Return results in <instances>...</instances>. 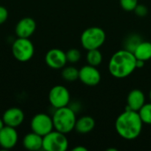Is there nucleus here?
<instances>
[{
  "instance_id": "f257e3e1",
  "label": "nucleus",
  "mask_w": 151,
  "mask_h": 151,
  "mask_svg": "<svg viewBox=\"0 0 151 151\" xmlns=\"http://www.w3.org/2000/svg\"><path fill=\"white\" fill-rule=\"evenodd\" d=\"M143 122L138 111L126 109L119 114L115 122V128L118 134L127 141H132L139 137L142 133Z\"/></svg>"
},
{
  "instance_id": "f03ea898",
  "label": "nucleus",
  "mask_w": 151,
  "mask_h": 151,
  "mask_svg": "<svg viewBox=\"0 0 151 151\" xmlns=\"http://www.w3.org/2000/svg\"><path fill=\"white\" fill-rule=\"evenodd\" d=\"M108 69L113 77L117 79L126 78L136 69V58L133 52L127 50H118L111 56Z\"/></svg>"
},
{
  "instance_id": "7ed1b4c3",
  "label": "nucleus",
  "mask_w": 151,
  "mask_h": 151,
  "mask_svg": "<svg viewBox=\"0 0 151 151\" xmlns=\"http://www.w3.org/2000/svg\"><path fill=\"white\" fill-rule=\"evenodd\" d=\"M52 120L54 129L66 134L74 129L77 119L74 110L68 106H65L55 109L52 115Z\"/></svg>"
},
{
  "instance_id": "20e7f679",
  "label": "nucleus",
  "mask_w": 151,
  "mask_h": 151,
  "mask_svg": "<svg viewBox=\"0 0 151 151\" xmlns=\"http://www.w3.org/2000/svg\"><path fill=\"white\" fill-rule=\"evenodd\" d=\"M106 39L105 32L99 27H90L86 28L81 35V43L87 50L99 49L103 46Z\"/></svg>"
},
{
  "instance_id": "39448f33",
  "label": "nucleus",
  "mask_w": 151,
  "mask_h": 151,
  "mask_svg": "<svg viewBox=\"0 0 151 151\" xmlns=\"http://www.w3.org/2000/svg\"><path fill=\"white\" fill-rule=\"evenodd\" d=\"M68 140L65 134L52 130L42 137V150L46 151H65L68 149Z\"/></svg>"
},
{
  "instance_id": "423d86ee",
  "label": "nucleus",
  "mask_w": 151,
  "mask_h": 151,
  "mask_svg": "<svg viewBox=\"0 0 151 151\" xmlns=\"http://www.w3.org/2000/svg\"><path fill=\"white\" fill-rule=\"evenodd\" d=\"M12 52L19 62H27L35 54V46L28 38L18 37L12 43Z\"/></svg>"
},
{
  "instance_id": "0eeeda50",
  "label": "nucleus",
  "mask_w": 151,
  "mask_h": 151,
  "mask_svg": "<svg viewBox=\"0 0 151 151\" xmlns=\"http://www.w3.org/2000/svg\"><path fill=\"white\" fill-rule=\"evenodd\" d=\"M30 127L32 132L43 137L44 135L54 130L52 117L46 113H38L32 118Z\"/></svg>"
},
{
  "instance_id": "6e6552de",
  "label": "nucleus",
  "mask_w": 151,
  "mask_h": 151,
  "mask_svg": "<svg viewBox=\"0 0 151 151\" xmlns=\"http://www.w3.org/2000/svg\"><path fill=\"white\" fill-rule=\"evenodd\" d=\"M70 92L63 85H56L52 87L49 92V101L55 109L67 106L70 103Z\"/></svg>"
},
{
  "instance_id": "1a4fd4ad",
  "label": "nucleus",
  "mask_w": 151,
  "mask_h": 151,
  "mask_svg": "<svg viewBox=\"0 0 151 151\" xmlns=\"http://www.w3.org/2000/svg\"><path fill=\"white\" fill-rule=\"evenodd\" d=\"M79 80L87 86L94 87L100 83L101 73L96 66L88 64L79 70Z\"/></svg>"
},
{
  "instance_id": "9d476101",
  "label": "nucleus",
  "mask_w": 151,
  "mask_h": 151,
  "mask_svg": "<svg viewBox=\"0 0 151 151\" xmlns=\"http://www.w3.org/2000/svg\"><path fill=\"white\" fill-rule=\"evenodd\" d=\"M45 63L52 69H62L67 63L65 52L60 49H51L45 55Z\"/></svg>"
},
{
  "instance_id": "9b49d317",
  "label": "nucleus",
  "mask_w": 151,
  "mask_h": 151,
  "mask_svg": "<svg viewBox=\"0 0 151 151\" xmlns=\"http://www.w3.org/2000/svg\"><path fill=\"white\" fill-rule=\"evenodd\" d=\"M18 133L15 127L4 126L0 130V147L4 150L14 148L18 142Z\"/></svg>"
},
{
  "instance_id": "f8f14e48",
  "label": "nucleus",
  "mask_w": 151,
  "mask_h": 151,
  "mask_svg": "<svg viewBox=\"0 0 151 151\" xmlns=\"http://www.w3.org/2000/svg\"><path fill=\"white\" fill-rule=\"evenodd\" d=\"M36 29V22L31 17L22 18L16 25L15 33L18 37L29 38Z\"/></svg>"
},
{
  "instance_id": "ddd939ff",
  "label": "nucleus",
  "mask_w": 151,
  "mask_h": 151,
  "mask_svg": "<svg viewBox=\"0 0 151 151\" xmlns=\"http://www.w3.org/2000/svg\"><path fill=\"white\" fill-rule=\"evenodd\" d=\"M2 119L5 126L17 127L21 125L24 120V112L18 107H12L4 112Z\"/></svg>"
},
{
  "instance_id": "4468645a",
  "label": "nucleus",
  "mask_w": 151,
  "mask_h": 151,
  "mask_svg": "<svg viewBox=\"0 0 151 151\" xmlns=\"http://www.w3.org/2000/svg\"><path fill=\"white\" fill-rule=\"evenodd\" d=\"M127 109L139 111L145 104V95L140 89H133L127 96Z\"/></svg>"
},
{
  "instance_id": "2eb2a0df",
  "label": "nucleus",
  "mask_w": 151,
  "mask_h": 151,
  "mask_svg": "<svg viewBox=\"0 0 151 151\" xmlns=\"http://www.w3.org/2000/svg\"><path fill=\"white\" fill-rule=\"evenodd\" d=\"M25 149L31 151H36L42 150V136L31 132L26 134L22 141Z\"/></svg>"
},
{
  "instance_id": "dca6fc26",
  "label": "nucleus",
  "mask_w": 151,
  "mask_h": 151,
  "mask_svg": "<svg viewBox=\"0 0 151 151\" xmlns=\"http://www.w3.org/2000/svg\"><path fill=\"white\" fill-rule=\"evenodd\" d=\"M95 126L96 121L91 116H82L76 120L74 129L79 134H88L95 128Z\"/></svg>"
},
{
  "instance_id": "f3484780",
  "label": "nucleus",
  "mask_w": 151,
  "mask_h": 151,
  "mask_svg": "<svg viewBox=\"0 0 151 151\" xmlns=\"http://www.w3.org/2000/svg\"><path fill=\"white\" fill-rule=\"evenodd\" d=\"M136 59L148 61L151 59V42L148 41H142L133 52Z\"/></svg>"
},
{
  "instance_id": "a211bd4d",
  "label": "nucleus",
  "mask_w": 151,
  "mask_h": 151,
  "mask_svg": "<svg viewBox=\"0 0 151 151\" xmlns=\"http://www.w3.org/2000/svg\"><path fill=\"white\" fill-rule=\"evenodd\" d=\"M86 59H87V62L88 65H93V66H98L103 61L102 52L99 50V49L88 50Z\"/></svg>"
},
{
  "instance_id": "6ab92c4d",
  "label": "nucleus",
  "mask_w": 151,
  "mask_h": 151,
  "mask_svg": "<svg viewBox=\"0 0 151 151\" xmlns=\"http://www.w3.org/2000/svg\"><path fill=\"white\" fill-rule=\"evenodd\" d=\"M61 75L65 81L73 82L79 79V70L73 66H66L63 68Z\"/></svg>"
},
{
  "instance_id": "aec40b11",
  "label": "nucleus",
  "mask_w": 151,
  "mask_h": 151,
  "mask_svg": "<svg viewBox=\"0 0 151 151\" xmlns=\"http://www.w3.org/2000/svg\"><path fill=\"white\" fill-rule=\"evenodd\" d=\"M142 38L139 35L132 34L130 35L125 41V50H127L131 52H134L135 48L138 46V44L142 42Z\"/></svg>"
},
{
  "instance_id": "412c9836",
  "label": "nucleus",
  "mask_w": 151,
  "mask_h": 151,
  "mask_svg": "<svg viewBox=\"0 0 151 151\" xmlns=\"http://www.w3.org/2000/svg\"><path fill=\"white\" fill-rule=\"evenodd\" d=\"M143 124L151 125V103L144 104V105L138 111Z\"/></svg>"
},
{
  "instance_id": "4be33fe9",
  "label": "nucleus",
  "mask_w": 151,
  "mask_h": 151,
  "mask_svg": "<svg viewBox=\"0 0 151 151\" xmlns=\"http://www.w3.org/2000/svg\"><path fill=\"white\" fill-rule=\"evenodd\" d=\"M65 55H66L67 62H70V63H73V64L79 62V60L81 59V51L79 50H77V49H70V50H68L65 52Z\"/></svg>"
},
{
  "instance_id": "5701e85b",
  "label": "nucleus",
  "mask_w": 151,
  "mask_h": 151,
  "mask_svg": "<svg viewBox=\"0 0 151 151\" xmlns=\"http://www.w3.org/2000/svg\"><path fill=\"white\" fill-rule=\"evenodd\" d=\"M138 4V0H119L121 8L126 12H134Z\"/></svg>"
},
{
  "instance_id": "b1692460",
  "label": "nucleus",
  "mask_w": 151,
  "mask_h": 151,
  "mask_svg": "<svg viewBox=\"0 0 151 151\" xmlns=\"http://www.w3.org/2000/svg\"><path fill=\"white\" fill-rule=\"evenodd\" d=\"M134 13L139 16V17H145L148 14V8L147 6L143 5V4H137V6L135 7V9L134 10Z\"/></svg>"
},
{
  "instance_id": "393cba45",
  "label": "nucleus",
  "mask_w": 151,
  "mask_h": 151,
  "mask_svg": "<svg viewBox=\"0 0 151 151\" xmlns=\"http://www.w3.org/2000/svg\"><path fill=\"white\" fill-rule=\"evenodd\" d=\"M8 19V11L4 6L0 5V25L4 24Z\"/></svg>"
},
{
  "instance_id": "a878e982",
  "label": "nucleus",
  "mask_w": 151,
  "mask_h": 151,
  "mask_svg": "<svg viewBox=\"0 0 151 151\" xmlns=\"http://www.w3.org/2000/svg\"><path fill=\"white\" fill-rule=\"evenodd\" d=\"M144 64H145V61L136 59V68H142L144 65Z\"/></svg>"
},
{
  "instance_id": "bb28decb",
  "label": "nucleus",
  "mask_w": 151,
  "mask_h": 151,
  "mask_svg": "<svg viewBox=\"0 0 151 151\" xmlns=\"http://www.w3.org/2000/svg\"><path fill=\"white\" fill-rule=\"evenodd\" d=\"M73 151H88V149L82 146H77L73 149Z\"/></svg>"
},
{
  "instance_id": "cd10ccee",
  "label": "nucleus",
  "mask_w": 151,
  "mask_h": 151,
  "mask_svg": "<svg viewBox=\"0 0 151 151\" xmlns=\"http://www.w3.org/2000/svg\"><path fill=\"white\" fill-rule=\"evenodd\" d=\"M4 126H5V125H4V122L3 119H2V118H0V130H1Z\"/></svg>"
},
{
  "instance_id": "c85d7f7f",
  "label": "nucleus",
  "mask_w": 151,
  "mask_h": 151,
  "mask_svg": "<svg viewBox=\"0 0 151 151\" xmlns=\"http://www.w3.org/2000/svg\"><path fill=\"white\" fill-rule=\"evenodd\" d=\"M150 100H151V89H150Z\"/></svg>"
}]
</instances>
